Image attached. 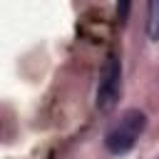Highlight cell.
<instances>
[{"instance_id": "obj_4", "label": "cell", "mask_w": 159, "mask_h": 159, "mask_svg": "<svg viewBox=\"0 0 159 159\" xmlns=\"http://www.w3.org/2000/svg\"><path fill=\"white\" fill-rule=\"evenodd\" d=\"M129 12H132V0H117V17H119V22H127Z\"/></svg>"}, {"instance_id": "obj_3", "label": "cell", "mask_w": 159, "mask_h": 159, "mask_svg": "<svg viewBox=\"0 0 159 159\" xmlns=\"http://www.w3.org/2000/svg\"><path fill=\"white\" fill-rule=\"evenodd\" d=\"M147 37L152 42L159 40V0H147V22H144Z\"/></svg>"}, {"instance_id": "obj_2", "label": "cell", "mask_w": 159, "mask_h": 159, "mask_svg": "<svg viewBox=\"0 0 159 159\" xmlns=\"http://www.w3.org/2000/svg\"><path fill=\"white\" fill-rule=\"evenodd\" d=\"M122 92V62L117 52H109L104 57V65L99 70V84H97V109L99 112H112L117 107Z\"/></svg>"}, {"instance_id": "obj_1", "label": "cell", "mask_w": 159, "mask_h": 159, "mask_svg": "<svg viewBox=\"0 0 159 159\" xmlns=\"http://www.w3.org/2000/svg\"><path fill=\"white\" fill-rule=\"evenodd\" d=\"M147 127V114L142 109H127L104 134V147L109 154H127L134 149L139 134Z\"/></svg>"}]
</instances>
